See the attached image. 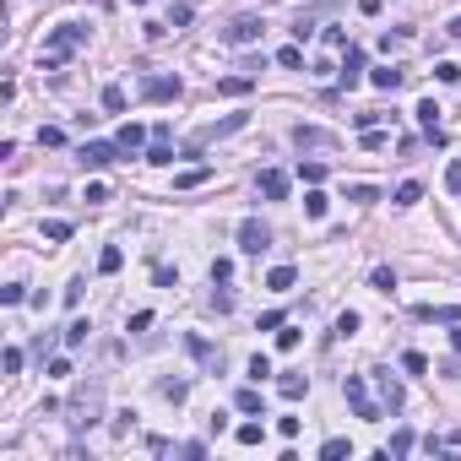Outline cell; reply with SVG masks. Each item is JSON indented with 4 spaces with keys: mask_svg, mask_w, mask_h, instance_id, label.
Returning <instances> with one entry per match:
<instances>
[{
    "mask_svg": "<svg viewBox=\"0 0 461 461\" xmlns=\"http://www.w3.org/2000/svg\"><path fill=\"white\" fill-rule=\"evenodd\" d=\"M71 429L82 434V429H92V423L104 418V380H87V385H76V397H71Z\"/></svg>",
    "mask_w": 461,
    "mask_h": 461,
    "instance_id": "1",
    "label": "cell"
},
{
    "mask_svg": "<svg viewBox=\"0 0 461 461\" xmlns=\"http://www.w3.org/2000/svg\"><path fill=\"white\" fill-rule=\"evenodd\" d=\"M239 130H245V114H228V120H212V125H201L195 130V136H190V158H195V152L201 147H212V142H223V136H239Z\"/></svg>",
    "mask_w": 461,
    "mask_h": 461,
    "instance_id": "2",
    "label": "cell"
},
{
    "mask_svg": "<svg viewBox=\"0 0 461 461\" xmlns=\"http://www.w3.org/2000/svg\"><path fill=\"white\" fill-rule=\"evenodd\" d=\"M261 33H266V22H261V17H233L217 39L228 43V49H245V43H261Z\"/></svg>",
    "mask_w": 461,
    "mask_h": 461,
    "instance_id": "3",
    "label": "cell"
},
{
    "mask_svg": "<svg viewBox=\"0 0 461 461\" xmlns=\"http://www.w3.org/2000/svg\"><path fill=\"white\" fill-rule=\"evenodd\" d=\"M82 43H87V27H82V22H60V27L49 33V43H43V49L65 60V55H71V49H82Z\"/></svg>",
    "mask_w": 461,
    "mask_h": 461,
    "instance_id": "4",
    "label": "cell"
},
{
    "mask_svg": "<svg viewBox=\"0 0 461 461\" xmlns=\"http://www.w3.org/2000/svg\"><path fill=\"white\" fill-rule=\"evenodd\" d=\"M239 250L245 255H266L272 250V228H266L261 217H245V223H239Z\"/></svg>",
    "mask_w": 461,
    "mask_h": 461,
    "instance_id": "5",
    "label": "cell"
},
{
    "mask_svg": "<svg viewBox=\"0 0 461 461\" xmlns=\"http://www.w3.org/2000/svg\"><path fill=\"white\" fill-rule=\"evenodd\" d=\"M342 397L353 401V418H364V423H380V407L369 401V391H364V380H358V375H348V380H342Z\"/></svg>",
    "mask_w": 461,
    "mask_h": 461,
    "instance_id": "6",
    "label": "cell"
},
{
    "mask_svg": "<svg viewBox=\"0 0 461 461\" xmlns=\"http://www.w3.org/2000/svg\"><path fill=\"white\" fill-rule=\"evenodd\" d=\"M114 158H120V142H82V152H76L82 168H109Z\"/></svg>",
    "mask_w": 461,
    "mask_h": 461,
    "instance_id": "7",
    "label": "cell"
},
{
    "mask_svg": "<svg viewBox=\"0 0 461 461\" xmlns=\"http://www.w3.org/2000/svg\"><path fill=\"white\" fill-rule=\"evenodd\" d=\"M294 147H298V152H326V147H336V130H320V125H294Z\"/></svg>",
    "mask_w": 461,
    "mask_h": 461,
    "instance_id": "8",
    "label": "cell"
},
{
    "mask_svg": "<svg viewBox=\"0 0 461 461\" xmlns=\"http://www.w3.org/2000/svg\"><path fill=\"white\" fill-rule=\"evenodd\" d=\"M185 353L195 358L201 369H223V348H212V342H207L201 331H190V336H185Z\"/></svg>",
    "mask_w": 461,
    "mask_h": 461,
    "instance_id": "9",
    "label": "cell"
},
{
    "mask_svg": "<svg viewBox=\"0 0 461 461\" xmlns=\"http://www.w3.org/2000/svg\"><path fill=\"white\" fill-rule=\"evenodd\" d=\"M142 98H147V104H168V98H179V76H142Z\"/></svg>",
    "mask_w": 461,
    "mask_h": 461,
    "instance_id": "10",
    "label": "cell"
},
{
    "mask_svg": "<svg viewBox=\"0 0 461 461\" xmlns=\"http://www.w3.org/2000/svg\"><path fill=\"white\" fill-rule=\"evenodd\" d=\"M255 190H261L266 201H288V174H282V168H261V174H255Z\"/></svg>",
    "mask_w": 461,
    "mask_h": 461,
    "instance_id": "11",
    "label": "cell"
},
{
    "mask_svg": "<svg viewBox=\"0 0 461 461\" xmlns=\"http://www.w3.org/2000/svg\"><path fill=\"white\" fill-rule=\"evenodd\" d=\"M336 76H342V87H348V92L364 82V49H358V43H348V49H342V71H336Z\"/></svg>",
    "mask_w": 461,
    "mask_h": 461,
    "instance_id": "12",
    "label": "cell"
},
{
    "mask_svg": "<svg viewBox=\"0 0 461 461\" xmlns=\"http://www.w3.org/2000/svg\"><path fill=\"white\" fill-rule=\"evenodd\" d=\"M369 82H375L380 92H397V87L407 82V71H401V65H380V71H369Z\"/></svg>",
    "mask_w": 461,
    "mask_h": 461,
    "instance_id": "13",
    "label": "cell"
},
{
    "mask_svg": "<svg viewBox=\"0 0 461 461\" xmlns=\"http://www.w3.org/2000/svg\"><path fill=\"white\" fill-rule=\"evenodd\" d=\"M320 17H331V6H315V11H298V17H294V39L304 43V39L315 33V22H320Z\"/></svg>",
    "mask_w": 461,
    "mask_h": 461,
    "instance_id": "14",
    "label": "cell"
},
{
    "mask_svg": "<svg viewBox=\"0 0 461 461\" xmlns=\"http://www.w3.org/2000/svg\"><path fill=\"white\" fill-rule=\"evenodd\" d=\"M255 92V76H217V98H245Z\"/></svg>",
    "mask_w": 461,
    "mask_h": 461,
    "instance_id": "15",
    "label": "cell"
},
{
    "mask_svg": "<svg viewBox=\"0 0 461 461\" xmlns=\"http://www.w3.org/2000/svg\"><path fill=\"white\" fill-rule=\"evenodd\" d=\"M294 282H298L294 266H272V272H266V288H272V294H294Z\"/></svg>",
    "mask_w": 461,
    "mask_h": 461,
    "instance_id": "16",
    "label": "cell"
},
{
    "mask_svg": "<svg viewBox=\"0 0 461 461\" xmlns=\"http://www.w3.org/2000/svg\"><path fill=\"white\" fill-rule=\"evenodd\" d=\"M207 179H212V168L195 163V168H185V174H174V190H201Z\"/></svg>",
    "mask_w": 461,
    "mask_h": 461,
    "instance_id": "17",
    "label": "cell"
},
{
    "mask_svg": "<svg viewBox=\"0 0 461 461\" xmlns=\"http://www.w3.org/2000/svg\"><path fill=\"white\" fill-rule=\"evenodd\" d=\"M418 320H440V326H456V320H461V310H456V304H423V310H418Z\"/></svg>",
    "mask_w": 461,
    "mask_h": 461,
    "instance_id": "18",
    "label": "cell"
},
{
    "mask_svg": "<svg viewBox=\"0 0 461 461\" xmlns=\"http://www.w3.org/2000/svg\"><path fill=\"white\" fill-rule=\"evenodd\" d=\"M380 397H385V413H401V385L391 380V369H380Z\"/></svg>",
    "mask_w": 461,
    "mask_h": 461,
    "instance_id": "19",
    "label": "cell"
},
{
    "mask_svg": "<svg viewBox=\"0 0 461 461\" xmlns=\"http://www.w3.org/2000/svg\"><path fill=\"white\" fill-rule=\"evenodd\" d=\"M233 407H239L245 418H255V413H266V401H261V391H255V385H245V391L233 397Z\"/></svg>",
    "mask_w": 461,
    "mask_h": 461,
    "instance_id": "20",
    "label": "cell"
},
{
    "mask_svg": "<svg viewBox=\"0 0 461 461\" xmlns=\"http://www.w3.org/2000/svg\"><path fill=\"white\" fill-rule=\"evenodd\" d=\"M120 266H125V250H120V245H104V255H98V272H104V277H114Z\"/></svg>",
    "mask_w": 461,
    "mask_h": 461,
    "instance_id": "21",
    "label": "cell"
},
{
    "mask_svg": "<svg viewBox=\"0 0 461 461\" xmlns=\"http://www.w3.org/2000/svg\"><path fill=\"white\" fill-rule=\"evenodd\" d=\"M277 391H282V401H298L304 391H310V380H304V375H282V380H277Z\"/></svg>",
    "mask_w": 461,
    "mask_h": 461,
    "instance_id": "22",
    "label": "cell"
},
{
    "mask_svg": "<svg viewBox=\"0 0 461 461\" xmlns=\"http://www.w3.org/2000/svg\"><path fill=\"white\" fill-rule=\"evenodd\" d=\"M418 201H423V185L418 179H401L397 185V207H418Z\"/></svg>",
    "mask_w": 461,
    "mask_h": 461,
    "instance_id": "23",
    "label": "cell"
},
{
    "mask_svg": "<svg viewBox=\"0 0 461 461\" xmlns=\"http://www.w3.org/2000/svg\"><path fill=\"white\" fill-rule=\"evenodd\" d=\"M43 239H49V245H65V239H71V223H65V217H49V223H43Z\"/></svg>",
    "mask_w": 461,
    "mask_h": 461,
    "instance_id": "24",
    "label": "cell"
},
{
    "mask_svg": "<svg viewBox=\"0 0 461 461\" xmlns=\"http://www.w3.org/2000/svg\"><path fill=\"white\" fill-rule=\"evenodd\" d=\"M142 142H147V130H142V125H136V120H130V125L120 130V152H136V147H142Z\"/></svg>",
    "mask_w": 461,
    "mask_h": 461,
    "instance_id": "25",
    "label": "cell"
},
{
    "mask_svg": "<svg viewBox=\"0 0 461 461\" xmlns=\"http://www.w3.org/2000/svg\"><path fill=\"white\" fill-rule=\"evenodd\" d=\"M147 163H174V147H168V136H152V147H147Z\"/></svg>",
    "mask_w": 461,
    "mask_h": 461,
    "instance_id": "26",
    "label": "cell"
},
{
    "mask_svg": "<svg viewBox=\"0 0 461 461\" xmlns=\"http://www.w3.org/2000/svg\"><path fill=\"white\" fill-rule=\"evenodd\" d=\"M401 369H407V375H429V358H423L418 348H407V353H401Z\"/></svg>",
    "mask_w": 461,
    "mask_h": 461,
    "instance_id": "27",
    "label": "cell"
},
{
    "mask_svg": "<svg viewBox=\"0 0 461 461\" xmlns=\"http://www.w3.org/2000/svg\"><path fill=\"white\" fill-rule=\"evenodd\" d=\"M233 440H239V445H261V440H266V429H261V423H239Z\"/></svg>",
    "mask_w": 461,
    "mask_h": 461,
    "instance_id": "28",
    "label": "cell"
},
{
    "mask_svg": "<svg viewBox=\"0 0 461 461\" xmlns=\"http://www.w3.org/2000/svg\"><path fill=\"white\" fill-rule=\"evenodd\" d=\"M358 142H364V152H385V147H391V136H385V130H375V125L364 130Z\"/></svg>",
    "mask_w": 461,
    "mask_h": 461,
    "instance_id": "29",
    "label": "cell"
},
{
    "mask_svg": "<svg viewBox=\"0 0 461 461\" xmlns=\"http://www.w3.org/2000/svg\"><path fill=\"white\" fill-rule=\"evenodd\" d=\"M369 282H375L380 294H397V272H391V266H375V272H369Z\"/></svg>",
    "mask_w": 461,
    "mask_h": 461,
    "instance_id": "30",
    "label": "cell"
},
{
    "mask_svg": "<svg viewBox=\"0 0 461 461\" xmlns=\"http://www.w3.org/2000/svg\"><path fill=\"white\" fill-rule=\"evenodd\" d=\"M407 450H413V429H397L391 445H385V456H407Z\"/></svg>",
    "mask_w": 461,
    "mask_h": 461,
    "instance_id": "31",
    "label": "cell"
},
{
    "mask_svg": "<svg viewBox=\"0 0 461 461\" xmlns=\"http://www.w3.org/2000/svg\"><path fill=\"white\" fill-rule=\"evenodd\" d=\"M277 65H282V71H298V65H304V49H298V43L277 49Z\"/></svg>",
    "mask_w": 461,
    "mask_h": 461,
    "instance_id": "32",
    "label": "cell"
},
{
    "mask_svg": "<svg viewBox=\"0 0 461 461\" xmlns=\"http://www.w3.org/2000/svg\"><path fill=\"white\" fill-rule=\"evenodd\" d=\"M158 397H163V401H185L190 385H185V380H163V385H158Z\"/></svg>",
    "mask_w": 461,
    "mask_h": 461,
    "instance_id": "33",
    "label": "cell"
},
{
    "mask_svg": "<svg viewBox=\"0 0 461 461\" xmlns=\"http://www.w3.org/2000/svg\"><path fill=\"white\" fill-rule=\"evenodd\" d=\"M104 109L109 114H125V87H104Z\"/></svg>",
    "mask_w": 461,
    "mask_h": 461,
    "instance_id": "34",
    "label": "cell"
},
{
    "mask_svg": "<svg viewBox=\"0 0 461 461\" xmlns=\"http://www.w3.org/2000/svg\"><path fill=\"white\" fill-rule=\"evenodd\" d=\"M87 331H92L87 320H71V326H65V348H82V342H87Z\"/></svg>",
    "mask_w": 461,
    "mask_h": 461,
    "instance_id": "35",
    "label": "cell"
},
{
    "mask_svg": "<svg viewBox=\"0 0 461 461\" xmlns=\"http://www.w3.org/2000/svg\"><path fill=\"white\" fill-rule=\"evenodd\" d=\"M348 201H358V207H375L380 190H375V185H353V190H348Z\"/></svg>",
    "mask_w": 461,
    "mask_h": 461,
    "instance_id": "36",
    "label": "cell"
},
{
    "mask_svg": "<svg viewBox=\"0 0 461 461\" xmlns=\"http://www.w3.org/2000/svg\"><path fill=\"white\" fill-rule=\"evenodd\" d=\"M320 456H326V461H342V456H353V445H348V440H326V445H320Z\"/></svg>",
    "mask_w": 461,
    "mask_h": 461,
    "instance_id": "37",
    "label": "cell"
},
{
    "mask_svg": "<svg viewBox=\"0 0 461 461\" xmlns=\"http://www.w3.org/2000/svg\"><path fill=\"white\" fill-rule=\"evenodd\" d=\"M298 179H304V185H320V179H326V163H298Z\"/></svg>",
    "mask_w": 461,
    "mask_h": 461,
    "instance_id": "38",
    "label": "cell"
},
{
    "mask_svg": "<svg viewBox=\"0 0 461 461\" xmlns=\"http://www.w3.org/2000/svg\"><path fill=\"white\" fill-rule=\"evenodd\" d=\"M266 375H272V358H266V353H255V358H250V380H255V385H261V380H266Z\"/></svg>",
    "mask_w": 461,
    "mask_h": 461,
    "instance_id": "39",
    "label": "cell"
},
{
    "mask_svg": "<svg viewBox=\"0 0 461 461\" xmlns=\"http://www.w3.org/2000/svg\"><path fill=\"white\" fill-rule=\"evenodd\" d=\"M39 147H65V130L60 125H43L39 130Z\"/></svg>",
    "mask_w": 461,
    "mask_h": 461,
    "instance_id": "40",
    "label": "cell"
},
{
    "mask_svg": "<svg viewBox=\"0 0 461 461\" xmlns=\"http://www.w3.org/2000/svg\"><path fill=\"white\" fill-rule=\"evenodd\" d=\"M445 190L461 195V158H450V168H445Z\"/></svg>",
    "mask_w": 461,
    "mask_h": 461,
    "instance_id": "41",
    "label": "cell"
},
{
    "mask_svg": "<svg viewBox=\"0 0 461 461\" xmlns=\"http://www.w3.org/2000/svg\"><path fill=\"white\" fill-rule=\"evenodd\" d=\"M277 348H282V353H294V348H298V326H282V331H277Z\"/></svg>",
    "mask_w": 461,
    "mask_h": 461,
    "instance_id": "42",
    "label": "cell"
},
{
    "mask_svg": "<svg viewBox=\"0 0 461 461\" xmlns=\"http://www.w3.org/2000/svg\"><path fill=\"white\" fill-rule=\"evenodd\" d=\"M353 331H358V315L342 310V315H336V336H353Z\"/></svg>",
    "mask_w": 461,
    "mask_h": 461,
    "instance_id": "43",
    "label": "cell"
},
{
    "mask_svg": "<svg viewBox=\"0 0 461 461\" xmlns=\"http://www.w3.org/2000/svg\"><path fill=\"white\" fill-rule=\"evenodd\" d=\"M304 212H310V217H326V195H320V190H310V195H304Z\"/></svg>",
    "mask_w": 461,
    "mask_h": 461,
    "instance_id": "44",
    "label": "cell"
},
{
    "mask_svg": "<svg viewBox=\"0 0 461 461\" xmlns=\"http://www.w3.org/2000/svg\"><path fill=\"white\" fill-rule=\"evenodd\" d=\"M282 326H288V315H282V310H272V315H261V331H282Z\"/></svg>",
    "mask_w": 461,
    "mask_h": 461,
    "instance_id": "45",
    "label": "cell"
},
{
    "mask_svg": "<svg viewBox=\"0 0 461 461\" xmlns=\"http://www.w3.org/2000/svg\"><path fill=\"white\" fill-rule=\"evenodd\" d=\"M233 277V261H223V255H217V261H212V282H228Z\"/></svg>",
    "mask_w": 461,
    "mask_h": 461,
    "instance_id": "46",
    "label": "cell"
},
{
    "mask_svg": "<svg viewBox=\"0 0 461 461\" xmlns=\"http://www.w3.org/2000/svg\"><path fill=\"white\" fill-rule=\"evenodd\" d=\"M0 369H6V375H17V369H22V348H6V358H0Z\"/></svg>",
    "mask_w": 461,
    "mask_h": 461,
    "instance_id": "47",
    "label": "cell"
},
{
    "mask_svg": "<svg viewBox=\"0 0 461 461\" xmlns=\"http://www.w3.org/2000/svg\"><path fill=\"white\" fill-rule=\"evenodd\" d=\"M190 17H195L190 6H174V11H168V27H190Z\"/></svg>",
    "mask_w": 461,
    "mask_h": 461,
    "instance_id": "48",
    "label": "cell"
},
{
    "mask_svg": "<svg viewBox=\"0 0 461 461\" xmlns=\"http://www.w3.org/2000/svg\"><path fill=\"white\" fill-rule=\"evenodd\" d=\"M434 76H440V82H461V65H450V60H440V65H434Z\"/></svg>",
    "mask_w": 461,
    "mask_h": 461,
    "instance_id": "49",
    "label": "cell"
},
{
    "mask_svg": "<svg viewBox=\"0 0 461 461\" xmlns=\"http://www.w3.org/2000/svg\"><path fill=\"white\" fill-rule=\"evenodd\" d=\"M82 294H87V282H82V277H76V282H71V288H65V304H71V310H76V304H82Z\"/></svg>",
    "mask_w": 461,
    "mask_h": 461,
    "instance_id": "50",
    "label": "cell"
},
{
    "mask_svg": "<svg viewBox=\"0 0 461 461\" xmlns=\"http://www.w3.org/2000/svg\"><path fill=\"white\" fill-rule=\"evenodd\" d=\"M326 49H348V33H342V27H326Z\"/></svg>",
    "mask_w": 461,
    "mask_h": 461,
    "instance_id": "51",
    "label": "cell"
},
{
    "mask_svg": "<svg viewBox=\"0 0 461 461\" xmlns=\"http://www.w3.org/2000/svg\"><path fill=\"white\" fill-rule=\"evenodd\" d=\"M179 456H190V461H201V456H207V445H201V440H185V445H179Z\"/></svg>",
    "mask_w": 461,
    "mask_h": 461,
    "instance_id": "52",
    "label": "cell"
},
{
    "mask_svg": "<svg viewBox=\"0 0 461 461\" xmlns=\"http://www.w3.org/2000/svg\"><path fill=\"white\" fill-rule=\"evenodd\" d=\"M380 6H385V0H358V11H364V17H380Z\"/></svg>",
    "mask_w": 461,
    "mask_h": 461,
    "instance_id": "53",
    "label": "cell"
},
{
    "mask_svg": "<svg viewBox=\"0 0 461 461\" xmlns=\"http://www.w3.org/2000/svg\"><path fill=\"white\" fill-rule=\"evenodd\" d=\"M450 348H456V353H461V320H456V326H450Z\"/></svg>",
    "mask_w": 461,
    "mask_h": 461,
    "instance_id": "54",
    "label": "cell"
},
{
    "mask_svg": "<svg viewBox=\"0 0 461 461\" xmlns=\"http://www.w3.org/2000/svg\"><path fill=\"white\" fill-rule=\"evenodd\" d=\"M450 39H461V17H456V22H450Z\"/></svg>",
    "mask_w": 461,
    "mask_h": 461,
    "instance_id": "55",
    "label": "cell"
},
{
    "mask_svg": "<svg viewBox=\"0 0 461 461\" xmlns=\"http://www.w3.org/2000/svg\"><path fill=\"white\" fill-rule=\"evenodd\" d=\"M92 6H114V0H92Z\"/></svg>",
    "mask_w": 461,
    "mask_h": 461,
    "instance_id": "56",
    "label": "cell"
}]
</instances>
